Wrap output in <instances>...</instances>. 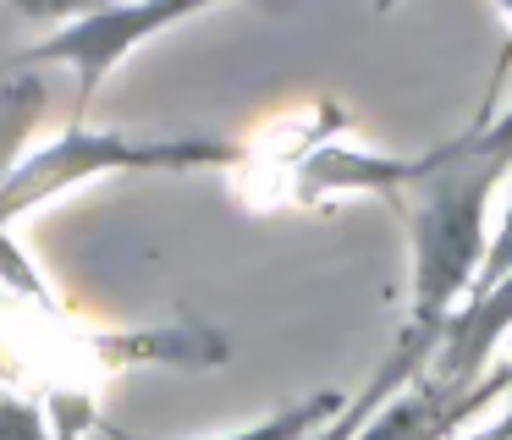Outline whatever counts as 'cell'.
I'll use <instances>...</instances> for the list:
<instances>
[{
	"instance_id": "1",
	"label": "cell",
	"mask_w": 512,
	"mask_h": 440,
	"mask_svg": "<svg viewBox=\"0 0 512 440\" xmlns=\"http://www.w3.org/2000/svg\"><path fill=\"white\" fill-rule=\"evenodd\" d=\"M232 165H248V149L215 132H122L72 121L45 149H34L0 176V226L111 171H232Z\"/></svg>"
},
{
	"instance_id": "2",
	"label": "cell",
	"mask_w": 512,
	"mask_h": 440,
	"mask_svg": "<svg viewBox=\"0 0 512 440\" xmlns=\"http://www.w3.org/2000/svg\"><path fill=\"white\" fill-rule=\"evenodd\" d=\"M204 6H221V0H111L105 11L83 22H67L56 28L45 44H28L17 55V66H72L78 72V110L94 105L100 83L149 39V33L171 28V22L193 17Z\"/></svg>"
},
{
	"instance_id": "3",
	"label": "cell",
	"mask_w": 512,
	"mask_h": 440,
	"mask_svg": "<svg viewBox=\"0 0 512 440\" xmlns=\"http://www.w3.org/2000/svg\"><path fill=\"white\" fill-rule=\"evenodd\" d=\"M507 330H512V264L490 286L468 292V303L446 319L441 347H435L424 380H430L435 391H446V396H468L479 380H485V363H490V352L501 347Z\"/></svg>"
},
{
	"instance_id": "4",
	"label": "cell",
	"mask_w": 512,
	"mask_h": 440,
	"mask_svg": "<svg viewBox=\"0 0 512 440\" xmlns=\"http://www.w3.org/2000/svg\"><path fill=\"white\" fill-rule=\"evenodd\" d=\"M435 171L430 154H413V160H397V154H358V149H325L303 165V198H331V193H397V187H419L424 176Z\"/></svg>"
},
{
	"instance_id": "5",
	"label": "cell",
	"mask_w": 512,
	"mask_h": 440,
	"mask_svg": "<svg viewBox=\"0 0 512 440\" xmlns=\"http://www.w3.org/2000/svg\"><path fill=\"white\" fill-rule=\"evenodd\" d=\"M435 347H441V330H402V341H397V352H391L386 363H380L375 374L364 380V391L358 396H347V407L331 418V424H320L314 435H303V440H353L358 429L369 424V413H380V407L391 402L397 391H408L413 380H419L424 369H430V358H435Z\"/></svg>"
},
{
	"instance_id": "6",
	"label": "cell",
	"mask_w": 512,
	"mask_h": 440,
	"mask_svg": "<svg viewBox=\"0 0 512 440\" xmlns=\"http://www.w3.org/2000/svg\"><path fill=\"white\" fill-rule=\"evenodd\" d=\"M342 407H347L342 391H314V396H303V402H292V407H281V413H270V418H259V424H248V429L199 435V440H303V435H314L320 424H331Z\"/></svg>"
},
{
	"instance_id": "7",
	"label": "cell",
	"mask_w": 512,
	"mask_h": 440,
	"mask_svg": "<svg viewBox=\"0 0 512 440\" xmlns=\"http://www.w3.org/2000/svg\"><path fill=\"white\" fill-rule=\"evenodd\" d=\"M111 0H12V11L17 17H28V22H39V28H67V22H83V17H94V11H105Z\"/></svg>"
},
{
	"instance_id": "8",
	"label": "cell",
	"mask_w": 512,
	"mask_h": 440,
	"mask_svg": "<svg viewBox=\"0 0 512 440\" xmlns=\"http://www.w3.org/2000/svg\"><path fill=\"white\" fill-rule=\"evenodd\" d=\"M452 440H507V424L496 418V424H479V429H457Z\"/></svg>"
},
{
	"instance_id": "9",
	"label": "cell",
	"mask_w": 512,
	"mask_h": 440,
	"mask_svg": "<svg viewBox=\"0 0 512 440\" xmlns=\"http://www.w3.org/2000/svg\"><path fill=\"white\" fill-rule=\"evenodd\" d=\"M501 424H507V440H512V358H507V407H501Z\"/></svg>"
},
{
	"instance_id": "10",
	"label": "cell",
	"mask_w": 512,
	"mask_h": 440,
	"mask_svg": "<svg viewBox=\"0 0 512 440\" xmlns=\"http://www.w3.org/2000/svg\"><path fill=\"white\" fill-rule=\"evenodd\" d=\"M501 11H507V22H512V0H501Z\"/></svg>"
}]
</instances>
